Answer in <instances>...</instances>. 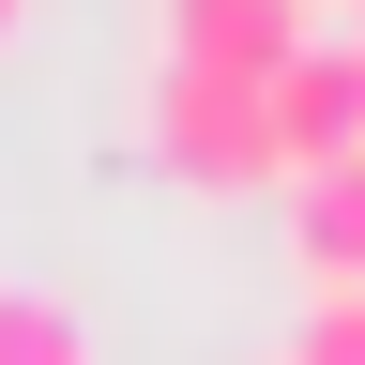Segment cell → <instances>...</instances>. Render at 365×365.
<instances>
[{
	"label": "cell",
	"mask_w": 365,
	"mask_h": 365,
	"mask_svg": "<svg viewBox=\"0 0 365 365\" xmlns=\"http://www.w3.org/2000/svg\"><path fill=\"white\" fill-rule=\"evenodd\" d=\"M319 46L304 0H168V61H198V76H289Z\"/></svg>",
	"instance_id": "cell-3"
},
{
	"label": "cell",
	"mask_w": 365,
	"mask_h": 365,
	"mask_svg": "<svg viewBox=\"0 0 365 365\" xmlns=\"http://www.w3.org/2000/svg\"><path fill=\"white\" fill-rule=\"evenodd\" d=\"M153 153H168L182 182H274V168H289L274 76H198V61H168V76H153Z\"/></svg>",
	"instance_id": "cell-1"
},
{
	"label": "cell",
	"mask_w": 365,
	"mask_h": 365,
	"mask_svg": "<svg viewBox=\"0 0 365 365\" xmlns=\"http://www.w3.org/2000/svg\"><path fill=\"white\" fill-rule=\"evenodd\" d=\"M274 122H289V182H304V168H350V153H365V31H350V16L319 31L289 76H274Z\"/></svg>",
	"instance_id": "cell-2"
},
{
	"label": "cell",
	"mask_w": 365,
	"mask_h": 365,
	"mask_svg": "<svg viewBox=\"0 0 365 365\" xmlns=\"http://www.w3.org/2000/svg\"><path fill=\"white\" fill-rule=\"evenodd\" d=\"M289 244H304V274H319V289H365V153L289 182Z\"/></svg>",
	"instance_id": "cell-4"
},
{
	"label": "cell",
	"mask_w": 365,
	"mask_h": 365,
	"mask_svg": "<svg viewBox=\"0 0 365 365\" xmlns=\"http://www.w3.org/2000/svg\"><path fill=\"white\" fill-rule=\"evenodd\" d=\"M0 365H91V319L31 274H0Z\"/></svg>",
	"instance_id": "cell-5"
},
{
	"label": "cell",
	"mask_w": 365,
	"mask_h": 365,
	"mask_svg": "<svg viewBox=\"0 0 365 365\" xmlns=\"http://www.w3.org/2000/svg\"><path fill=\"white\" fill-rule=\"evenodd\" d=\"M350 31H365V0H350Z\"/></svg>",
	"instance_id": "cell-8"
},
{
	"label": "cell",
	"mask_w": 365,
	"mask_h": 365,
	"mask_svg": "<svg viewBox=\"0 0 365 365\" xmlns=\"http://www.w3.org/2000/svg\"><path fill=\"white\" fill-rule=\"evenodd\" d=\"M259 365H289V350H259Z\"/></svg>",
	"instance_id": "cell-9"
},
{
	"label": "cell",
	"mask_w": 365,
	"mask_h": 365,
	"mask_svg": "<svg viewBox=\"0 0 365 365\" xmlns=\"http://www.w3.org/2000/svg\"><path fill=\"white\" fill-rule=\"evenodd\" d=\"M0 31H16V0H0Z\"/></svg>",
	"instance_id": "cell-7"
},
{
	"label": "cell",
	"mask_w": 365,
	"mask_h": 365,
	"mask_svg": "<svg viewBox=\"0 0 365 365\" xmlns=\"http://www.w3.org/2000/svg\"><path fill=\"white\" fill-rule=\"evenodd\" d=\"M289 365H365V289H319L304 335H289Z\"/></svg>",
	"instance_id": "cell-6"
}]
</instances>
